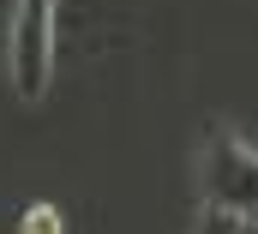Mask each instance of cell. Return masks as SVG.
I'll return each instance as SVG.
<instances>
[{
	"label": "cell",
	"instance_id": "1",
	"mask_svg": "<svg viewBox=\"0 0 258 234\" xmlns=\"http://www.w3.org/2000/svg\"><path fill=\"white\" fill-rule=\"evenodd\" d=\"M198 186L210 216H228L234 228L258 222V150L234 132H210L204 156H198Z\"/></svg>",
	"mask_w": 258,
	"mask_h": 234
},
{
	"label": "cell",
	"instance_id": "2",
	"mask_svg": "<svg viewBox=\"0 0 258 234\" xmlns=\"http://www.w3.org/2000/svg\"><path fill=\"white\" fill-rule=\"evenodd\" d=\"M54 6L60 0H18V12H12L6 72H12V90L24 102H42L54 84Z\"/></svg>",
	"mask_w": 258,
	"mask_h": 234
},
{
	"label": "cell",
	"instance_id": "3",
	"mask_svg": "<svg viewBox=\"0 0 258 234\" xmlns=\"http://www.w3.org/2000/svg\"><path fill=\"white\" fill-rule=\"evenodd\" d=\"M18 234H66V216L54 204H30V210L18 216Z\"/></svg>",
	"mask_w": 258,
	"mask_h": 234
},
{
	"label": "cell",
	"instance_id": "4",
	"mask_svg": "<svg viewBox=\"0 0 258 234\" xmlns=\"http://www.w3.org/2000/svg\"><path fill=\"white\" fill-rule=\"evenodd\" d=\"M192 234H234V222H228V216H210V210H204V222H198Z\"/></svg>",
	"mask_w": 258,
	"mask_h": 234
}]
</instances>
